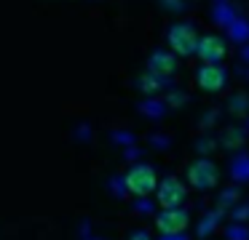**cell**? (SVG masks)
Here are the masks:
<instances>
[{"label":"cell","instance_id":"obj_13","mask_svg":"<svg viewBox=\"0 0 249 240\" xmlns=\"http://www.w3.org/2000/svg\"><path fill=\"white\" fill-rule=\"evenodd\" d=\"M236 219H249V206L238 208V211H236Z\"/></svg>","mask_w":249,"mask_h":240},{"label":"cell","instance_id":"obj_12","mask_svg":"<svg viewBox=\"0 0 249 240\" xmlns=\"http://www.w3.org/2000/svg\"><path fill=\"white\" fill-rule=\"evenodd\" d=\"M129 240H153V238H150V235H147V232H142V229H140V232H134V235H131Z\"/></svg>","mask_w":249,"mask_h":240},{"label":"cell","instance_id":"obj_4","mask_svg":"<svg viewBox=\"0 0 249 240\" xmlns=\"http://www.w3.org/2000/svg\"><path fill=\"white\" fill-rule=\"evenodd\" d=\"M190 224V216L182 206L179 208H161V213L156 216V227L158 232L166 238V235H182Z\"/></svg>","mask_w":249,"mask_h":240},{"label":"cell","instance_id":"obj_9","mask_svg":"<svg viewBox=\"0 0 249 240\" xmlns=\"http://www.w3.org/2000/svg\"><path fill=\"white\" fill-rule=\"evenodd\" d=\"M231 168H233L231 174L236 176L238 181H249V158H238L236 163L231 165Z\"/></svg>","mask_w":249,"mask_h":240},{"label":"cell","instance_id":"obj_10","mask_svg":"<svg viewBox=\"0 0 249 240\" xmlns=\"http://www.w3.org/2000/svg\"><path fill=\"white\" fill-rule=\"evenodd\" d=\"M158 88H161V78H156L153 72H150V78L147 75L142 78V91H158Z\"/></svg>","mask_w":249,"mask_h":240},{"label":"cell","instance_id":"obj_8","mask_svg":"<svg viewBox=\"0 0 249 240\" xmlns=\"http://www.w3.org/2000/svg\"><path fill=\"white\" fill-rule=\"evenodd\" d=\"M174 67H177V59H174V53H169V51H156L150 56V62H147V69H150L156 78H166V75H172Z\"/></svg>","mask_w":249,"mask_h":240},{"label":"cell","instance_id":"obj_7","mask_svg":"<svg viewBox=\"0 0 249 240\" xmlns=\"http://www.w3.org/2000/svg\"><path fill=\"white\" fill-rule=\"evenodd\" d=\"M196 53L201 56V62H204V64H217L222 56H225V43H222V37H217V35L198 37Z\"/></svg>","mask_w":249,"mask_h":240},{"label":"cell","instance_id":"obj_5","mask_svg":"<svg viewBox=\"0 0 249 240\" xmlns=\"http://www.w3.org/2000/svg\"><path fill=\"white\" fill-rule=\"evenodd\" d=\"M188 184L193 190H212L217 184V165L206 158H198L188 165Z\"/></svg>","mask_w":249,"mask_h":240},{"label":"cell","instance_id":"obj_2","mask_svg":"<svg viewBox=\"0 0 249 240\" xmlns=\"http://www.w3.org/2000/svg\"><path fill=\"white\" fill-rule=\"evenodd\" d=\"M156 200L161 208H179L188 200V187L177 176H166L156 184Z\"/></svg>","mask_w":249,"mask_h":240},{"label":"cell","instance_id":"obj_11","mask_svg":"<svg viewBox=\"0 0 249 240\" xmlns=\"http://www.w3.org/2000/svg\"><path fill=\"white\" fill-rule=\"evenodd\" d=\"M228 238H231V240H249V229L231 227V229H228Z\"/></svg>","mask_w":249,"mask_h":240},{"label":"cell","instance_id":"obj_6","mask_svg":"<svg viewBox=\"0 0 249 240\" xmlns=\"http://www.w3.org/2000/svg\"><path fill=\"white\" fill-rule=\"evenodd\" d=\"M225 80H228V75L220 64H204V67L198 69V75H196V83L204 91H212V94H214V91H222Z\"/></svg>","mask_w":249,"mask_h":240},{"label":"cell","instance_id":"obj_1","mask_svg":"<svg viewBox=\"0 0 249 240\" xmlns=\"http://www.w3.org/2000/svg\"><path fill=\"white\" fill-rule=\"evenodd\" d=\"M156 184H158V176H156V168L147 163H137L126 171L124 176V187L126 192H131L134 197H147L150 192H156Z\"/></svg>","mask_w":249,"mask_h":240},{"label":"cell","instance_id":"obj_3","mask_svg":"<svg viewBox=\"0 0 249 240\" xmlns=\"http://www.w3.org/2000/svg\"><path fill=\"white\" fill-rule=\"evenodd\" d=\"M166 40L174 56H190V53H196V46H198V32H196V27L179 21V24H174L169 30Z\"/></svg>","mask_w":249,"mask_h":240}]
</instances>
